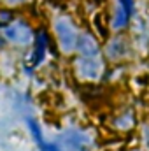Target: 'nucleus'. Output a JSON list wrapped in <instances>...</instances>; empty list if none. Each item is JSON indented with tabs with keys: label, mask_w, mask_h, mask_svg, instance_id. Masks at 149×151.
I'll return each instance as SVG.
<instances>
[{
	"label": "nucleus",
	"mask_w": 149,
	"mask_h": 151,
	"mask_svg": "<svg viewBox=\"0 0 149 151\" xmlns=\"http://www.w3.org/2000/svg\"><path fill=\"white\" fill-rule=\"evenodd\" d=\"M2 35L5 39V42H9V44L28 46L35 39V32L32 30V27L28 25V21H25V19H14L11 25H7L2 30Z\"/></svg>",
	"instance_id": "f257e3e1"
},
{
	"label": "nucleus",
	"mask_w": 149,
	"mask_h": 151,
	"mask_svg": "<svg viewBox=\"0 0 149 151\" xmlns=\"http://www.w3.org/2000/svg\"><path fill=\"white\" fill-rule=\"evenodd\" d=\"M54 28V35L56 40L60 44V49L65 51V53H70L75 49V44H77V37H79V32L74 27V23L69 19V18H58L53 25Z\"/></svg>",
	"instance_id": "f03ea898"
},
{
	"label": "nucleus",
	"mask_w": 149,
	"mask_h": 151,
	"mask_svg": "<svg viewBox=\"0 0 149 151\" xmlns=\"http://www.w3.org/2000/svg\"><path fill=\"white\" fill-rule=\"evenodd\" d=\"M75 69L77 74L84 79H97L102 74L104 65L100 62V56H81L75 60Z\"/></svg>",
	"instance_id": "7ed1b4c3"
},
{
	"label": "nucleus",
	"mask_w": 149,
	"mask_h": 151,
	"mask_svg": "<svg viewBox=\"0 0 149 151\" xmlns=\"http://www.w3.org/2000/svg\"><path fill=\"white\" fill-rule=\"evenodd\" d=\"M49 44H51V39H49V34L46 30H39L35 34V39H34V51H32V56H30V65L32 69L39 67L46 55H47V49H49Z\"/></svg>",
	"instance_id": "20e7f679"
},
{
	"label": "nucleus",
	"mask_w": 149,
	"mask_h": 151,
	"mask_svg": "<svg viewBox=\"0 0 149 151\" xmlns=\"http://www.w3.org/2000/svg\"><path fill=\"white\" fill-rule=\"evenodd\" d=\"M133 11L132 7H128L126 4H123L121 0H116L114 4V11H112V18H111V25L114 30H123L128 27L132 16H133Z\"/></svg>",
	"instance_id": "39448f33"
},
{
	"label": "nucleus",
	"mask_w": 149,
	"mask_h": 151,
	"mask_svg": "<svg viewBox=\"0 0 149 151\" xmlns=\"http://www.w3.org/2000/svg\"><path fill=\"white\" fill-rule=\"evenodd\" d=\"M27 127H28V130H30V134H32V137H34V141H35V144H37V148L40 151H62V146L60 144H56V142H47L46 139H44V135H42V128H40V125H39V121L35 118H27Z\"/></svg>",
	"instance_id": "423d86ee"
},
{
	"label": "nucleus",
	"mask_w": 149,
	"mask_h": 151,
	"mask_svg": "<svg viewBox=\"0 0 149 151\" xmlns=\"http://www.w3.org/2000/svg\"><path fill=\"white\" fill-rule=\"evenodd\" d=\"M75 49L81 56H100V46L91 34H79Z\"/></svg>",
	"instance_id": "0eeeda50"
},
{
	"label": "nucleus",
	"mask_w": 149,
	"mask_h": 151,
	"mask_svg": "<svg viewBox=\"0 0 149 151\" xmlns=\"http://www.w3.org/2000/svg\"><path fill=\"white\" fill-rule=\"evenodd\" d=\"M62 141H63V146H65V148L79 151V150H82V146L88 142V137H86L82 132H75V130H70V132L63 134Z\"/></svg>",
	"instance_id": "6e6552de"
},
{
	"label": "nucleus",
	"mask_w": 149,
	"mask_h": 151,
	"mask_svg": "<svg viewBox=\"0 0 149 151\" xmlns=\"http://www.w3.org/2000/svg\"><path fill=\"white\" fill-rule=\"evenodd\" d=\"M16 19L12 9L7 5V7H0V30H4L7 25H11L12 21Z\"/></svg>",
	"instance_id": "1a4fd4ad"
},
{
	"label": "nucleus",
	"mask_w": 149,
	"mask_h": 151,
	"mask_svg": "<svg viewBox=\"0 0 149 151\" xmlns=\"http://www.w3.org/2000/svg\"><path fill=\"white\" fill-rule=\"evenodd\" d=\"M4 2H5V5H9V7H16V5L25 4L27 0H4Z\"/></svg>",
	"instance_id": "9d476101"
},
{
	"label": "nucleus",
	"mask_w": 149,
	"mask_h": 151,
	"mask_svg": "<svg viewBox=\"0 0 149 151\" xmlns=\"http://www.w3.org/2000/svg\"><path fill=\"white\" fill-rule=\"evenodd\" d=\"M121 2H123V4H126L128 7H132V9H135V7H133V5H135V4H133V0H121Z\"/></svg>",
	"instance_id": "9b49d317"
}]
</instances>
